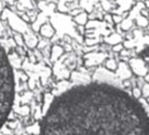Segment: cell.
<instances>
[{
    "label": "cell",
    "instance_id": "6da1fadb",
    "mask_svg": "<svg viewBox=\"0 0 149 135\" xmlns=\"http://www.w3.org/2000/svg\"><path fill=\"white\" fill-rule=\"evenodd\" d=\"M40 135H149L140 102L106 83L77 85L54 98Z\"/></svg>",
    "mask_w": 149,
    "mask_h": 135
},
{
    "label": "cell",
    "instance_id": "277c9868",
    "mask_svg": "<svg viewBox=\"0 0 149 135\" xmlns=\"http://www.w3.org/2000/svg\"><path fill=\"white\" fill-rule=\"evenodd\" d=\"M74 20H76L77 23H78L80 25L85 24V22H86V14H84V13L78 14L76 18H74Z\"/></svg>",
    "mask_w": 149,
    "mask_h": 135
},
{
    "label": "cell",
    "instance_id": "7a4b0ae2",
    "mask_svg": "<svg viewBox=\"0 0 149 135\" xmlns=\"http://www.w3.org/2000/svg\"><path fill=\"white\" fill-rule=\"evenodd\" d=\"M15 97L13 70L5 49L0 45V129L6 122Z\"/></svg>",
    "mask_w": 149,
    "mask_h": 135
},
{
    "label": "cell",
    "instance_id": "5b68a950",
    "mask_svg": "<svg viewBox=\"0 0 149 135\" xmlns=\"http://www.w3.org/2000/svg\"><path fill=\"white\" fill-rule=\"evenodd\" d=\"M145 91H146V95H149V87H146Z\"/></svg>",
    "mask_w": 149,
    "mask_h": 135
},
{
    "label": "cell",
    "instance_id": "3957f363",
    "mask_svg": "<svg viewBox=\"0 0 149 135\" xmlns=\"http://www.w3.org/2000/svg\"><path fill=\"white\" fill-rule=\"evenodd\" d=\"M40 34L44 37H47V38H50L54 35V28L52 27V26L47 24V25H43L41 27H40Z\"/></svg>",
    "mask_w": 149,
    "mask_h": 135
},
{
    "label": "cell",
    "instance_id": "8992f818",
    "mask_svg": "<svg viewBox=\"0 0 149 135\" xmlns=\"http://www.w3.org/2000/svg\"><path fill=\"white\" fill-rule=\"evenodd\" d=\"M148 101H149V99H148Z\"/></svg>",
    "mask_w": 149,
    "mask_h": 135
}]
</instances>
